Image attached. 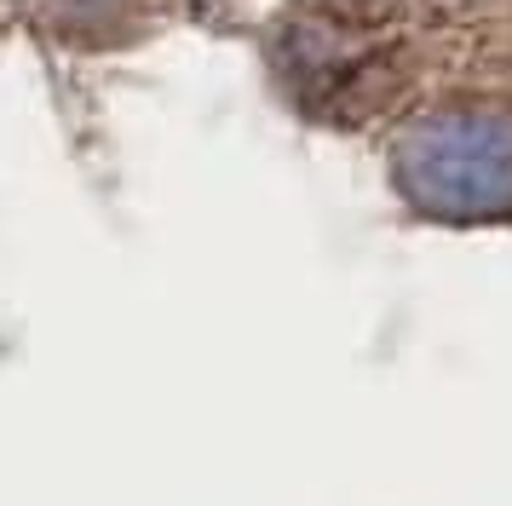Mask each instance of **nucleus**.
<instances>
[{"label": "nucleus", "mask_w": 512, "mask_h": 506, "mask_svg": "<svg viewBox=\"0 0 512 506\" xmlns=\"http://www.w3.org/2000/svg\"><path fill=\"white\" fill-rule=\"evenodd\" d=\"M317 6H328V12H346V6H363V0H317Z\"/></svg>", "instance_id": "obj_3"}, {"label": "nucleus", "mask_w": 512, "mask_h": 506, "mask_svg": "<svg viewBox=\"0 0 512 506\" xmlns=\"http://www.w3.org/2000/svg\"><path fill=\"white\" fill-rule=\"evenodd\" d=\"M392 173L426 213H501L512 207V115L489 104L420 115L397 133Z\"/></svg>", "instance_id": "obj_1"}, {"label": "nucleus", "mask_w": 512, "mask_h": 506, "mask_svg": "<svg viewBox=\"0 0 512 506\" xmlns=\"http://www.w3.org/2000/svg\"><path fill=\"white\" fill-rule=\"evenodd\" d=\"M29 23L47 35L58 52L75 58H110L139 46L162 23L167 0H24Z\"/></svg>", "instance_id": "obj_2"}]
</instances>
